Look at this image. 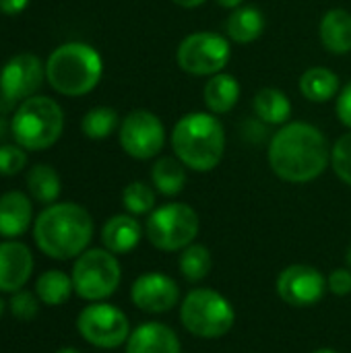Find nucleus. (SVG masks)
<instances>
[{
	"label": "nucleus",
	"mask_w": 351,
	"mask_h": 353,
	"mask_svg": "<svg viewBox=\"0 0 351 353\" xmlns=\"http://www.w3.org/2000/svg\"><path fill=\"white\" fill-rule=\"evenodd\" d=\"M103 74L99 52L83 41L58 46L46 62V79L54 91L66 97L91 93Z\"/></svg>",
	"instance_id": "obj_4"
},
{
	"label": "nucleus",
	"mask_w": 351,
	"mask_h": 353,
	"mask_svg": "<svg viewBox=\"0 0 351 353\" xmlns=\"http://www.w3.org/2000/svg\"><path fill=\"white\" fill-rule=\"evenodd\" d=\"M215 2H217L221 8H232V10H234V8L242 6V2H244V0H215Z\"/></svg>",
	"instance_id": "obj_37"
},
{
	"label": "nucleus",
	"mask_w": 351,
	"mask_h": 353,
	"mask_svg": "<svg viewBox=\"0 0 351 353\" xmlns=\"http://www.w3.org/2000/svg\"><path fill=\"white\" fill-rule=\"evenodd\" d=\"M27 165V151L21 145H0V176H14Z\"/></svg>",
	"instance_id": "obj_32"
},
{
	"label": "nucleus",
	"mask_w": 351,
	"mask_h": 353,
	"mask_svg": "<svg viewBox=\"0 0 351 353\" xmlns=\"http://www.w3.org/2000/svg\"><path fill=\"white\" fill-rule=\"evenodd\" d=\"M345 263H348V267L351 269V248L348 250V256H345Z\"/></svg>",
	"instance_id": "obj_41"
},
{
	"label": "nucleus",
	"mask_w": 351,
	"mask_h": 353,
	"mask_svg": "<svg viewBox=\"0 0 351 353\" xmlns=\"http://www.w3.org/2000/svg\"><path fill=\"white\" fill-rule=\"evenodd\" d=\"M118 128V112L108 105H97L89 110L81 120V130L87 139L101 141L114 134Z\"/></svg>",
	"instance_id": "obj_28"
},
{
	"label": "nucleus",
	"mask_w": 351,
	"mask_h": 353,
	"mask_svg": "<svg viewBox=\"0 0 351 353\" xmlns=\"http://www.w3.org/2000/svg\"><path fill=\"white\" fill-rule=\"evenodd\" d=\"M72 292H74L72 277L66 275L64 271H58V269L41 273L35 281V294H37L39 302L46 306L66 304L70 300Z\"/></svg>",
	"instance_id": "obj_25"
},
{
	"label": "nucleus",
	"mask_w": 351,
	"mask_h": 353,
	"mask_svg": "<svg viewBox=\"0 0 351 353\" xmlns=\"http://www.w3.org/2000/svg\"><path fill=\"white\" fill-rule=\"evenodd\" d=\"M319 35L327 52L343 56L351 52V12L345 8H331L323 14Z\"/></svg>",
	"instance_id": "obj_19"
},
{
	"label": "nucleus",
	"mask_w": 351,
	"mask_h": 353,
	"mask_svg": "<svg viewBox=\"0 0 351 353\" xmlns=\"http://www.w3.org/2000/svg\"><path fill=\"white\" fill-rule=\"evenodd\" d=\"M230 58V41L213 31H194L186 35L176 50L178 66L194 77H213L221 72Z\"/></svg>",
	"instance_id": "obj_9"
},
{
	"label": "nucleus",
	"mask_w": 351,
	"mask_h": 353,
	"mask_svg": "<svg viewBox=\"0 0 351 353\" xmlns=\"http://www.w3.org/2000/svg\"><path fill=\"white\" fill-rule=\"evenodd\" d=\"M254 114L267 122V124H285L292 116V101L290 97L275 89V87H265L254 95Z\"/></svg>",
	"instance_id": "obj_23"
},
{
	"label": "nucleus",
	"mask_w": 351,
	"mask_h": 353,
	"mask_svg": "<svg viewBox=\"0 0 351 353\" xmlns=\"http://www.w3.org/2000/svg\"><path fill=\"white\" fill-rule=\"evenodd\" d=\"M331 163L327 137L308 122H290L269 143V165L277 178L292 184L317 180Z\"/></svg>",
	"instance_id": "obj_1"
},
{
	"label": "nucleus",
	"mask_w": 351,
	"mask_h": 353,
	"mask_svg": "<svg viewBox=\"0 0 351 353\" xmlns=\"http://www.w3.org/2000/svg\"><path fill=\"white\" fill-rule=\"evenodd\" d=\"M122 205L130 215H147L155 209V192L145 182H130L122 190Z\"/></svg>",
	"instance_id": "obj_29"
},
{
	"label": "nucleus",
	"mask_w": 351,
	"mask_h": 353,
	"mask_svg": "<svg viewBox=\"0 0 351 353\" xmlns=\"http://www.w3.org/2000/svg\"><path fill=\"white\" fill-rule=\"evenodd\" d=\"M27 188L29 194L41 203V205H54L56 199L60 196L62 184H60V176L52 165L39 163L33 165L27 174Z\"/></svg>",
	"instance_id": "obj_26"
},
{
	"label": "nucleus",
	"mask_w": 351,
	"mask_h": 353,
	"mask_svg": "<svg viewBox=\"0 0 351 353\" xmlns=\"http://www.w3.org/2000/svg\"><path fill=\"white\" fill-rule=\"evenodd\" d=\"M225 31H228L230 39H234L236 43H250V41H254V39H259L263 35V31H265V14L261 12V8H257L252 4L238 6L228 17Z\"/></svg>",
	"instance_id": "obj_21"
},
{
	"label": "nucleus",
	"mask_w": 351,
	"mask_h": 353,
	"mask_svg": "<svg viewBox=\"0 0 351 353\" xmlns=\"http://www.w3.org/2000/svg\"><path fill=\"white\" fill-rule=\"evenodd\" d=\"M46 66L33 54L12 56L0 70V99L8 105L21 103L41 87Z\"/></svg>",
	"instance_id": "obj_13"
},
{
	"label": "nucleus",
	"mask_w": 351,
	"mask_h": 353,
	"mask_svg": "<svg viewBox=\"0 0 351 353\" xmlns=\"http://www.w3.org/2000/svg\"><path fill=\"white\" fill-rule=\"evenodd\" d=\"M6 130H8V122H6V120H4V118L0 116V141H2L4 137H6Z\"/></svg>",
	"instance_id": "obj_38"
},
{
	"label": "nucleus",
	"mask_w": 351,
	"mask_h": 353,
	"mask_svg": "<svg viewBox=\"0 0 351 353\" xmlns=\"http://www.w3.org/2000/svg\"><path fill=\"white\" fill-rule=\"evenodd\" d=\"M178 269L182 273V277L190 283L203 281L211 269H213V259L207 246L203 244H190L182 250L180 259H178Z\"/></svg>",
	"instance_id": "obj_27"
},
{
	"label": "nucleus",
	"mask_w": 351,
	"mask_h": 353,
	"mask_svg": "<svg viewBox=\"0 0 351 353\" xmlns=\"http://www.w3.org/2000/svg\"><path fill=\"white\" fill-rule=\"evenodd\" d=\"M33 273V254L27 244L17 240L0 242V292L14 294L23 290Z\"/></svg>",
	"instance_id": "obj_15"
},
{
	"label": "nucleus",
	"mask_w": 351,
	"mask_h": 353,
	"mask_svg": "<svg viewBox=\"0 0 351 353\" xmlns=\"http://www.w3.org/2000/svg\"><path fill=\"white\" fill-rule=\"evenodd\" d=\"M240 83L234 74L228 72H217L213 74L203 89V97H205V105L209 108L211 114H228L236 108L238 99H240Z\"/></svg>",
	"instance_id": "obj_20"
},
{
	"label": "nucleus",
	"mask_w": 351,
	"mask_h": 353,
	"mask_svg": "<svg viewBox=\"0 0 351 353\" xmlns=\"http://www.w3.org/2000/svg\"><path fill=\"white\" fill-rule=\"evenodd\" d=\"M126 353H182V345L174 329L168 325L143 323L130 333Z\"/></svg>",
	"instance_id": "obj_16"
},
{
	"label": "nucleus",
	"mask_w": 351,
	"mask_h": 353,
	"mask_svg": "<svg viewBox=\"0 0 351 353\" xmlns=\"http://www.w3.org/2000/svg\"><path fill=\"white\" fill-rule=\"evenodd\" d=\"M182 327L201 339H217L232 331L236 323L234 306L225 296L211 288L192 290L180 304Z\"/></svg>",
	"instance_id": "obj_6"
},
{
	"label": "nucleus",
	"mask_w": 351,
	"mask_h": 353,
	"mask_svg": "<svg viewBox=\"0 0 351 353\" xmlns=\"http://www.w3.org/2000/svg\"><path fill=\"white\" fill-rule=\"evenodd\" d=\"M33 219V207L25 192L8 190L0 194V236L14 240L23 236Z\"/></svg>",
	"instance_id": "obj_17"
},
{
	"label": "nucleus",
	"mask_w": 351,
	"mask_h": 353,
	"mask_svg": "<svg viewBox=\"0 0 351 353\" xmlns=\"http://www.w3.org/2000/svg\"><path fill=\"white\" fill-rule=\"evenodd\" d=\"M29 0H0V12L4 14H19L27 8Z\"/></svg>",
	"instance_id": "obj_35"
},
{
	"label": "nucleus",
	"mask_w": 351,
	"mask_h": 353,
	"mask_svg": "<svg viewBox=\"0 0 351 353\" xmlns=\"http://www.w3.org/2000/svg\"><path fill=\"white\" fill-rule=\"evenodd\" d=\"M300 91L308 101L327 103L339 91V77L325 66H312L300 77Z\"/></svg>",
	"instance_id": "obj_22"
},
{
	"label": "nucleus",
	"mask_w": 351,
	"mask_h": 353,
	"mask_svg": "<svg viewBox=\"0 0 351 353\" xmlns=\"http://www.w3.org/2000/svg\"><path fill=\"white\" fill-rule=\"evenodd\" d=\"M143 238V228L134 215H114L103 223L101 242L103 248L114 254H126L139 246Z\"/></svg>",
	"instance_id": "obj_18"
},
{
	"label": "nucleus",
	"mask_w": 351,
	"mask_h": 353,
	"mask_svg": "<svg viewBox=\"0 0 351 353\" xmlns=\"http://www.w3.org/2000/svg\"><path fill=\"white\" fill-rule=\"evenodd\" d=\"M331 163L337 178L351 186V132L339 137L331 149Z\"/></svg>",
	"instance_id": "obj_30"
},
{
	"label": "nucleus",
	"mask_w": 351,
	"mask_h": 353,
	"mask_svg": "<svg viewBox=\"0 0 351 353\" xmlns=\"http://www.w3.org/2000/svg\"><path fill=\"white\" fill-rule=\"evenodd\" d=\"M70 277L79 298L87 302H103L118 290L122 269L114 252L106 248H91L77 256Z\"/></svg>",
	"instance_id": "obj_8"
},
{
	"label": "nucleus",
	"mask_w": 351,
	"mask_h": 353,
	"mask_svg": "<svg viewBox=\"0 0 351 353\" xmlns=\"http://www.w3.org/2000/svg\"><path fill=\"white\" fill-rule=\"evenodd\" d=\"M186 165L178 157H161L151 168L153 188L163 196H176L186 186Z\"/></svg>",
	"instance_id": "obj_24"
},
{
	"label": "nucleus",
	"mask_w": 351,
	"mask_h": 353,
	"mask_svg": "<svg viewBox=\"0 0 351 353\" xmlns=\"http://www.w3.org/2000/svg\"><path fill=\"white\" fill-rule=\"evenodd\" d=\"M120 147L134 159H151L161 153L166 145V128L157 114L149 110H132L118 130Z\"/></svg>",
	"instance_id": "obj_11"
},
{
	"label": "nucleus",
	"mask_w": 351,
	"mask_h": 353,
	"mask_svg": "<svg viewBox=\"0 0 351 353\" xmlns=\"http://www.w3.org/2000/svg\"><path fill=\"white\" fill-rule=\"evenodd\" d=\"M77 329L81 337L99 347V350H116L130 337V323L128 316L106 302H91L79 312Z\"/></svg>",
	"instance_id": "obj_10"
},
{
	"label": "nucleus",
	"mask_w": 351,
	"mask_h": 353,
	"mask_svg": "<svg viewBox=\"0 0 351 353\" xmlns=\"http://www.w3.org/2000/svg\"><path fill=\"white\" fill-rule=\"evenodd\" d=\"M312 353H339V352H335V350H329V347H323V350H317V352H312Z\"/></svg>",
	"instance_id": "obj_40"
},
{
	"label": "nucleus",
	"mask_w": 351,
	"mask_h": 353,
	"mask_svg": "<svg viewBox=\"0 0 351 353\" xmlns=\"http://www.w3.org/2000/svg\"><path fill=\"white\" fill-rule=\"evenodd\" d=\"M56 353H81L79 350H74V347H62V350H58Z\"/></svg>",
	"instance_id": "obj_39"
},
{
	"label": "nucleus",
	"mask_w": 351,
	"mask_h": 353,
	"mask_svg": "<svg viewBox=\"0 0 351 353\" xmlns=\"http://www.w3.org/2000/svg\"><path fill=\"white\" fill-rule=\"evenodd\" d=\"M172 2L178 4V6H182V8H197V6L205 4L207 0H172Z\"/></svg>",
	"instance_id": "obj_36"
},
{
	"label": "nucleus",
	"mask_w": 351,
	"mask_h": 353,
	"mask_svg": "<svg viewBox=\"0 0 351 353\" xmlns=\"http://www.w3.org/2000/svg\"><path fill=\"white\" fill-rule=\"evenodd\" d=\"M337 116H339V120L348 126L351 130V83L350 85H345L343 87V91L339 93V97H337Z\"/></svg>",
	"instance_id": "obj_34"
},
{
	"label": "nucleus",
	"mask_w": 351,
	"mask_h": 353,
	"mask_svg": "<svg viewBox=\"0 0 351 353\" xmlns=\"http://www.w3.org/2000/svg\"><path fill=\"white\" fill-rule=\"evenodd\" d=\"M64 130L62 108L46 95H33L19 103L10 120V132L17 145L27 151H43L56 145Z\"/></svg>",
	"instance_id": "obj_5"
},
{
	"label": "nucleus",
	"mask_w": 351,
	"mask_h": 353,
	"mask_svg": "<svg viewBox=\"0 0 351 353\" xmlns=\"http://www.w3.org/2000/svg\"><path fill=\"white\" fill-rule=\"evenodd\" d=\"M277 296L294 308H310L325 296L327 277L310 265H290L275 281Z\"/></svg>",
	"instance_id": "obj_12"
},
{
	"label": "nucleus",
	"mask_w": 351,
	"mask_h": 353,
	"mask_svg": "<svg viewBox=\"0 0 351 353\" xmlns=\"http://www.w3.org/2000/svg\"><path fill=\"white\" fill-rule=\"evenodd\" d=\"M172 149L188 170L211 172L225 151L223 124L211 112L184 114L172 130Z\"/></svg>",
	"instance_id": "obj_3"
},
{
	"label": "nucleus",
	"mask_w": 351,
	"mask_h": 353,
	"mask_svg": "<svg viewBox=\"0 0 351 353\" xmlns=\"http://www.w3.org/2000/svg\"><path fill=\"white\" fill-rule=\"evenodd\" d=\"M130 300L143 312L163 314L180 304V288L163 273H143L130 288Z\"/></svg>",
	"instance_id": "obj_14"
},
{
	"label": "nucleus",
	"mask_w": 351,
	"mask_h": 353,
	"mask_svg": "<svg viewBox=\"0 0 351 353\" xmlns=\"http://www.w3.org/2000/svg\"><path fill=\"white\" fill-rule=\"evenodd\" d=\"M91 238L93 219L89 211L77 203L48 205L33 223V240L37 248L54 261L81 256Z\"/></svg>",
	"instance_id": "obj_2"
},
{
	"label": "nucleus",
	"mask_w": 351,
	"mask_h": 353,
	"mask_svg": "<svg viewBox=\"0 0 351 353\" xmlns=\"http://www.w3.org/2000/svg\"><path fill=\"white\" fill-rule=\"evenodd\" d=\"M201 230L197 211L186 203H168L151 211L145 234L149 242L163 252H176L190 246Z\"/></svg>",
	"instance_id": "obj_7"
},
{
	"label": "nucleus",
	"mask_w": 351,
	"mask_h": 353,
	"mask_svg": "<svg viewBox=\"0 0 351 353\" xmlns=\"http://www.w3.org/2000/svg\"><path fill=\"white\" fill-rule=\"evenodd\" d=\"M327 288L329 292H333L335 296L343 298L351 294V269H335L329 277H327Z\"/></svg>",
	"instance_id": "obj_33"
},
{
	"label": "nucleus",
	"mask_w": 351,
	"mask_h": 353,
	"mask_svg": "<svg viewBox=\"0 0 351 353\" xmlns=\"http://www.w3.org/2000/svg\"><path fill=\"white\" fill-rule=\"evenodd\" d=\"M2 312H4V302L0 300V319H2Z\"/></svg>",
	"instance_id": "obj_42"
},
{
	"label": "nucleus",
	"mask_w": 351,
	"mask_h": 353,
	"mask_svg": "<svg viewBox=\"0 0 351 353\" xmlns=\"http://www.w3.org/2000/svg\"><path fill=\"white\" fill-rule=\"evenodd\" d=\"M8 308L12 312V316L17 321H23V323H29L37 316L39 312V298L35 292H27V290H19L10 296V302H8Z\"/></svg>",
	"instance_id": "obj_31"
}]
</instances>
